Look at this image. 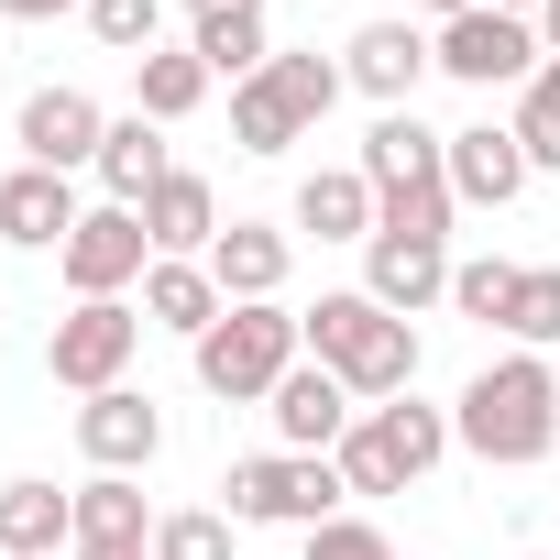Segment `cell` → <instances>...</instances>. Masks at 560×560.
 <instances>
[{
	"label": "cell",
	"mask_w": 560,
	"mask_h": 560,
	"mask_svg": "<svg viewBox=\"0 0 560 560\" xmlns=\"http://www.w3.org/2000/svg\"><path fill=\"white\" fill-rule=\"evenodd\" d=\"M451 440H462L472 462H505V472L549 462V451H560V374H549L538 352L483 363V374L462 385V407H451Z\"/></svg>",
	"instance_id": "cell-1"
},
{
	"label": "cell",
	"mask_w": 560,
	"mask_h": 560,
	"mask_svg": "<svg viewBox=\"0 0 560 560\" xmlns=\"http://www.w3.org/2000/svg\"><path fill=\"white\" fill-rule=\"evenodd\" d=\"M363 176H374V231H429V242H451V220H462V198H451V132H429L418 110H385L374 132H363Z\"/></svg>",
	"instance_id": "cell-2"
},
{
	"label": "cell",
	"mask_w": 560,
	"mask_h": 560,
	"mask_svg": "<svg viewBox=\"0 0 560 560\" xmlns=\"http://www.w3.org/2000/svg\"><path fill=\"white\" fill-rule=\"evenodd\" d=\"M308 363H330L363 407H385V396H418V330L396 319V308H374L363 287H341V298H319L308 319Z\"/></svg>",
	"instance_id": "cell-3"
},
{
	"label": "cell",
	"mask_w": 560,
	"mask_h": 560,
	"mask_svg": "<svg viewBox=\"0 0 560 560\" xmlns=\"http://www.w3.org/2000/svg\"><path fill=\"white\" fill-rule=\"evenodd\" d=\"M308 363V330H298V308H220L209 330H198V385L220 396V407H264L275 385H287Z\"/></svg>",
	"instance_id": "cell-4"
},
{
	"label": "cell",
	"mask_w": 560,
	"mask_h": 560,
	"mask_svg": "<svg viewBox=\"0 0 560 560\" xmlns=\"http://www.w3.org/2000/svg\"><path fill=\"white\" fill-rule=\"evenodd\" d=\"M440 451H451V407L385 396V407H363V418H352V440H341L330 462H341V483H352V494H407L418 472H440Z\"/></svg>",
	"instance_id": "cell-5"
},
{
	"label": "cell",
	"mask_w": 560,
	"mask_h": 560,
	"mask_svg": "<svg viewBox=\"0 0 560 560\" xmlns=\"http://www.w3.org/2000/svg\"><path fill=\"white\" fill-rule=\"evenodd\" d=\"M341 89H352V78H341L330 56H275L264 78L231 89V143H242V154H287V143H308V132L330 121Z\"/></svg>",
	"instance_id": "cell-6"
},
{
	"label": "cell",
	"mask_w": 560,
	"mask_h": 560,
	"mask_svg": "<svg viewBox=\"0 0 560 560\" xmlns=\"http://www.w3.org/2000/svg\"><path fill=\"white\" fill-rule=\"evenodd\" d=\"M231 527H330L352 516V483L330 451H264V462H231Z\"/></svg>",
	"instance_id": "cell-7"
},
{
	"label": "cell",
	"mask_w": 560,
	"mask_h": 560,
	"mask_svg": "<svg viewBox=\"0 0 560 560\" xmlns=\"http://www.w3.org/2000/svg\"><path fill=\"white\" fill-rule=\"evenodd\" d=\"M143 308H121V298H89V308H67L56 319V341H45V374L56 385H78V396H110L121 374H132V352H143Z\"/></svg>",
	"instance_id": "cell-8"
},
{
	"label": "cell",
	"mask_w": 560,
	"mask_h": 560,
	"mask_svg": "<svg viewBox=\"0 0 560 560\" xmlns=\"http://www.w3.org/2000/svg\"><path fill=\"white\" fill-rule=\"evenodd\" d=\"M429 56H440V78H462V89H527L549 56H538V23H516V12H462V23H440L429 34Z\"/></svg>",
	"instance_id": "cell-9"
},
{
	"label": "cell",
	"mask_w": 560,
	"mask_h": 560,
	"mask_svg": "<svg viewBox=\"0 0 560 560\" xmlns=\"http://www.w3.org/2000/svg\"><path fill=\"white\" fill-rule=\"evenodd\" d=\"M56 264H67V287H78V308H89V298H121L132 275H154V231H143V209H89Z\"/></svg>",
	"instance_id": "cell-10"
},
{
	"label": "cell",
	"mask_w": 560,
	"mask_h": 560,
	"mask_svg": "<svg viewBox=\"0 0 560 560\" xmlns=\"http://www.w3.org/2000/svg\"><path fill=\"white\" fill-rule=\"evenodd\" d=\"M363 298L396 308V319L440 308V298H451V242H429V231H374V242H363Z\"/></svg>",
	"instance_id": "cell-11"
},
{
	"label": "cell",
	"mask_w": 560,
	"mask_h": 560,
	"mask_svg": "<svg viewBox=\"0 0 560 560\" xmlns=\"http://www.w3.org/2000/svg\"><path fill=\"white\" fill-rule=\"evenodd\" d=\"M100 143H110V110H100L89 89H34V100H23V165L78 176V165H100Z\"/></svg>",
	"instance_id": "cell-12"
},
{
	"label": "cell",
	"mask_w": 560,
	"mask_h": 560,
	"mask_svg": "<svg viewBox=\"0 0 560 560\" xmlns=\"http://www.w3.org/2000/svg\"><path fill=\"white\" fill-rule=\"evenodd\" d=\"M264 418L287 429V451H341V440H352V418H363V396H352L330 363H298L287 385L264 396Z\"/></svg>",
	"instance_id": "cell-13"
},
{
	"label": "cell",
	"mask_w": 560,
	"mask_h": 560,
	"mask_svg": "<svg viewBox=\"0 0 560 560\" xmlns=\"http://www.w3.org/2000/svg\"><path fill=\"white\" fill-rule=\"evenodd\" d=\"M198 264H209V287H220L231 308H264V298H287V264H298V242L275 231V220H231V231H220Z\"/></svg>",
	"instance_id": "cell-14"
},
{
	"label": "cell",
	"mask_w": 560,
	"mask_h": 560,
	"mask_svg": "<svg viewBox=\"0 0 560 560\" xmlns=\"http://www.w3.org/2000/svg\"><path fill=\"white\" fill-rule=\"evenodd\" d=\"M527 143H516V121H472V132H451V198L462 209H516L527 198Z\"/></svg>",
	"instance_id": "cell-15"
},
{
	"label": "cell",
	"mask_w": 560,
	"mask_h": 560,
	"mask_svg": "<svg viewBox=\"0 0 560 560\" xmlns=\"http://www.w3.org/2000/svg\"><path fill=\"white\" fill-rule=\"evenodd\" d=\"M429 67H440V56H429V34H418V23H363V34L341 45V78H352L363 100H385V110H407Z\"/></svg>",
	"instance_id": "cell-16"
},
{
	"label": "cell",
	"mask_w": 560,
	"mask_h": 560,
	"mask_svg": "<svg viewBox=\"0 0 560 560\" xmlns=\"http://www.w3.org/2000/svg\"><path fill=\"white\" fill-rule=\"evenodd\" d=\"M78 220H89V209H78V187H67L56 165H12V176H0V242H23V253H67Z\"/></svg>",
	"instance_id": "cell-17"
},
{
	"label": "cell",
	"mask_w": 560,
	"mask_h": 560,
	"mask_svg": "<svg viewBox=\"0 0 560 560\" xmlns=\"http://www.w3.org/2000/svg\"><path fill=\"white\" fill-rule=\"evenodd\" d=\"M78 451H89L100 472H143V462L165 451V418H154V396H132V385L89 396V407H78Z\"/></svg>",
	"instance_id": "cell-18"
},
{
	"label": "cell",
	"mask_w": 560,
	"mask_h": 560,
	"mask_svg": "<svg viewBox=\"0 0 560 560\" xmlns=\"http://www.w3.org/2000/svg\"><path fill=\"white\" fill-rule=\"evenodd\" d=\"M78 549V494H56L45 472L0 483V560H67Z\"/></svg>",
	"instance_id": "cell-19"
},
{
	"label": "cell",
	"mask_w": 560,
	"mask_h": 560,
	"mask_svg": "<svg viewBox=\"0 0 560 560\" xmlns=\"http://www.w3.org/2000/svg\"><path fill=\"white\" fill-rule=\"evenodd\" d=\"M187 45L209 56V78H264L275 67V34H264V0H187Z\"/></svg>",
	"instance_id": "cell-20"
},
{
	"label": "cell",
	"mask_w": 560,
	"mask_h": 560,
	"mask_svg": "<svg viewBox=\"0 0 560 560\" xmlns=\"http://www.w3.org/2000/svg\"><path fill=\"white\" fill-rule=\"evenodd\" d=\"M143 231H154V253H165V264H198V253L220 242V187L176 165V176L143 198Z\"/></svg>",
	"instance_id": "cell-21"
},
{
	"label": "cell",
	"mask_w": 560,
	"mask_h": 560,
	"mask_svg": "<svg viewBox=\"0 0 560 560\" xmlns=\"http://www.w3.org/2000/svg\"><path fill=\"white\" fill-rule=\"evenodd\" d=\"M374 176L363 165H319L308 187H298V231H319V242H374Z\"/></svg>",
	"instance_id": "cell-22"
},
{
	"label": "cell",
	"mask_w": 560,
	"mask_h": 560,
	"mask_svg": "<svg viewBox=\"0 0 560 560\" xmlns=\"http://www.w3.org/2000/svg\"><path fill=\"white\" fill-rule=\"evenodd\" d=\"M176 165H165V121H110V143H100V187H110V209H143L154 187H165Z\"/></svg>",
	"instance_id": "cell-23"
},
{
	"label": "cell",
	"mask_w": 560,
	"mask_h": 560,
	"mask_svg": "<svg viewBox=\"0 0 560 560\" xmlns=\"http://www.w3.org/2000/svg\"><path fill=\"white\" fill-rule=\"evenodd\" d=\"M78 549H154V516H143L132 472H89L78 483Z\"/></svg>",
	"instance_id": "cell-24"
},
{
	"label": "cell",
	"mask_w": 560,
	"mask_h": 560,
	"mask_svg": "<svg viewBox=\"0 0 560 560\" xmlns=\"http://www.w3.org/2000/svg\"><path fill=\"white\" fill-rule=\"evenodd\" d=\"M220 308H231V298L209 287V264H165V253H154V275H143V319H154V330H187V341H198Z\"/></svg>",
	"instance_id": "cell-25"
},
{
	"label": "cell",
	"mask_w": 560,
	"mask_h": 560,
	"mask_svg": "<svg viewBox=\"0 0 560 560\" xmlns=\"http://www.w3.org/2000/svg\"><path fill=\"white\" fill-rule=\"evenodd\" d=\"M132 100H143V121H187V110L209 100V56H198V45H154V56L132 67Z\"/></svg>",
	"instance_id": "cell-26"
},
{
	"label": "cell",
	"mask_w": 560,
	"mask_h": 560,
	"mask_svg": "<svg viewBox=\"0 0 560 560\" xmlns=\"http://www.w3.org/2000/svg\"><path fill=\"white\" fill-rule=\"evenodd\" d=\"M516 275H527V264H505V253L451 264V308H462V319H483V330H505V319H516Z\"/></svg>",
	"instance_id": "cell-27"
},
{
	"label": "cell",
	"mask_w": 560,
	"mask_h": 560,
	"mask_svg": "<svg viewBox=\"0 0 560 560\" xmlns=\"http://www.w3.org/2000/svg\"><path fill=\"white\" fill-rule=\"evenodd\" d=\"M516 143H527V165H538V176H560V56L516 89Z\"/></svg>",
	"instance_id": "cell-28"
},
{
	"label": "cell",
	"mask_w": 560,
	"mask_h": 560,
	"mask_svg": "<svg viewBox=\"0 0 560 560\" xmlns=\"http://www.w3.org/2000/svg\"><path fill=\"white\" fill-rule=\"evenodd\" d=\"M231 516H209V505H176V516H154V560H231Z\"/></svg>",
	"instance_id": "cell-29"
},
{
	"label": "cell",
	"mask_w": 560,
	"mask_h": 560,
	"mask_svg": "<svg viewBox=\"0 0 560 560\" xmlns=\"http://www.w3.org/2000/svg\"><path fill=\"white\" fill-rule=\"evenodd\" d=\"M154 23H165V0H89V34L110 45V56H154Z\"/></svg>",
	"instance_id": "cell-30"
},
{
	"label": "cell",
	"mask_w": 560,
	"mask_h": 560,
	"mask_svg": "<svg viewBox=\"0 0 560 560\" xmlns=\"http://www.w3.org/2000/svg\"><path fill=\"white\" fill-rule=\"evenodd\" d=\"M505 330H516L527 352L560 341V264H527V275H516V319H505Z\"/></svg>",
	"instance_id": "cell-31"
},
{
	"label": "cell",
	"mask_w": 560,
	"mask_h": 560,
	"mask_svg": "<svg viewBox=\"0 0 560 560\" xmlns=\"http://www.w3.org/2000/svg\"><path fill=\"white\" fill-rule=\"evenodd\" d=\"M308 560H396V549L374 516H330V527H308Z\"/></svg>",
	"instance_id": "cell-32"
},
{
	"label": "cell",
	"mask_w": 560,
	"mask_h": 560,
	"mask_svg": "<svg viewBox=\"0 0 560 560\" xmlns=\"http://www.w3.org/2000/svg\"><path fill=\"white\" fill-rule=\"evenodd\" d=\"M12 23H56V12H89V0H0Z\"/></svg>",
	"instance_id": "cell-33"
},
{
	"label": "cell",
	"mask_w": 560,
	"mask_h": 560,
	"mask_svg": "<svg viewBox=\"0 0 560 560\" xmlns=\"http://www.w3.org/2000/svg\"><path fill=\"white\" fill-rule=\"evenodd\" d=\"M538 56H560V0H538Z\"/></svg>",
	"instance_id": "cell-34"
},
{
	"label": "cell",
	"mask_w": 560,
	"mask_h": 560,
	"mask_svg": "<svg viewBox=\"0 0 560 560\" xmlns=\"http://www.w3.org/2000/svg\"><path fill=\"white\" fill-rule=\"evenodd\" d=\"M67 560H154V549H67Z\"/></svg>",
	"instance_id": "cell-35"
},
{
	"label": "cell",
	"mask_w": 560,
	"mask_h": 560,
	"mask_svg": "<svg viewBox=\"0 0 560 560\" xmlns=\"http://www.w3.org/2000/svg\"><path fill=\"white\" fill-rule=\"evenodd\" d=\"M429 12H440V23H462V12H483V0H429Z\"/></svg>",
	"instance_id": "cell-36"
},
{
	"label": "cell",
	"mask_w": 560,
	"mask_h": 560,
	"mask_svg": "<svg viewBox=\"0 0 560 560\" xmlns=\"http://www.w3.org/2000/svg\"><path fill=\"white\" fill-rule=\"evenodd\" d=\"M494 12H516V23H538V0H494Z\"/></svg>",
	"instance_id": "cell-37"
}]
</instances>
